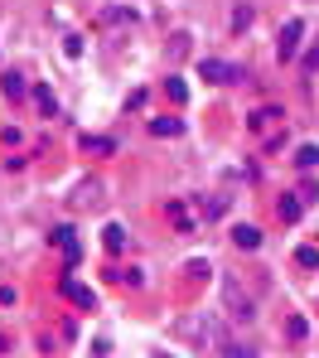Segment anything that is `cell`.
Returning a JSON list of instances; mask_svg holds the SVG:
<instances>
[{
  "label": "cell",
  "instance_id": "1",
  "mask_svg": "<svg viewBox=\"0 0 319 358\" xmlns=\"http://www.w3.org/2000/svg\"><path fill=\"white\" fill-rule=\"evenodd\" d=\"M300 39H305V20H285V29H281V39H276V59H295L300 54Z\"/></svg>",
  "mask_w": 319,
  "mask_h": 358
},
{
  "label": "cell",
  "instance_id": "2",
  "mask_svg": "<svg viewBox=\"0 0 319 358\" xmlns=\"http://www.w3.org/2000/svg\"><path fill=\"white\" fill-rule=\"evenodd\" d=\"M49 242L59 247V257H64L68 266H77V257H82V242L73 238V228H54V233H49Z\"/></svg>",
  "mask_w": 319,
  "mask_h": 358
},
{
  "label": "cell",
  "instance_id": "3",
  "mask_svg": "<svg viewBox=\"0 0 319 358\" xmlns=\"http://www.w3.org/2000/svg\"><path fill=\"white\" fill-rule=\"evenodd\" d=\"M59 291H64V296L73 300L77 310H92V305H97V296H92V291H87L82 281H73V276H64V281H59Z\"/></svg>",
  "mask_w": 319,
  "mask_h": 358
},
{
  "label": "cell",
  "instance_id": "4",
  "mask_svg": "<svg viewBox=\"0 0 319 358\" xmlns=\"http://www.w3.org/2000/svg\"><path fill=\"white\" fill-rule=\"evenodd\" d=\"M0 92H5L10 102H20V97L29 92V78H24V73H15V68H5V73H0Z\"/></svg>",
  "mask_w": 319,
  "mask_h": 358
},
{
  "label": "cell",
  "instance_id": "5",
  "mask_svg": "<svg viewBox=\"0 0 319 358\" xmlns=\"http://www.w3.org/2000/svg\"><path fill=\"white\" fill-rule=\"evenodd\" d=\"M203 78H208V83H237L242 73H237L232 63H223V59H203Z\"/></svg>",
  "mask_w": 319,
  "mask_h": 358
},
{
  "label": "cell",
  "instance_id": "6",
  "mask_svg": "<svg viewBox=\"0 0 319 358\" xmlns=\"http://www.w3.org/2000/svg\"><path fill=\"white\" fill-rule=\"evenodd\" d=\"M97 203H102V184L97 179H82L77 194H73V208H97Z\"/></svg>",
  "mask_w": 319,
  "mask_h": 358
},
{
  "label": "cell",
  "instance_id": "7",
  "mask_svg": "<svg viewBox=\"0 0 319 358\" xmlns=\"http://www.w3.org/2000/svg\"><path fill=\"white\" fill-rule=\"evenodd\" d=\"M232 247L256 252V247H261V228H252V223H237V228H232Z\"/></svg>",
  "mask_w": 319,
  "mask_h": 358
},
{
  "label": "cell",
  "instance_id": "8",
  "mask_svg": "<svg viewBox=\"0 0 319 358\" xmlns=\"http://www.w3.org/2000/svg\"><path fill=\"white\" fill-rule=\"evenodd\" d=\"M300 213H305L300 189H295V194H281V223H300Z\"/></svg>",
  "mask_w": 319,
  "mask_h": 358
},
{
  "label": "cell",
  "instance_id": "9",
  "mask_svg": "<svg viewBox=\"0 0 319 358\" xmlns=\"http://www.w3.org/2000/svg\"><path fill=\"white\" fill-rule=\"evenodd\" d=\"M165 218H170L179 233H193V218H189V208H184L179 199H170V203H165Z\"/></svg>",
  "mask_w": 319,
  "mask_h": 358
},
{
  "label": "cell",
  "instance_id": "10",
  "mask_svg": "<svg viewBox=\"0 0 319 358\" xmlns=\"http://www.w3.org/2000/svg\"><path fill=\"white\" fill-rule=\"evenodd\" d=\"M271 126H281V112H276V107H256L252 112V131L261 136V131H271Z\"/></svg>",
  "mask_w": 319,
  "mask_h": 358
},
{
  "label": "cell",
  "instance_id": "11",
  "mask_svg": "<svg viewBox=\"0 0 319 358\" xmlns=\"http://www.w3.org/2000/svg\"><path fill=\"white\" fill-rule=\"evenodd\" d=\"M150 136H184V121L179 117H155L150 121Z\"/></svg>",
  "mask_w": 319,
  "mask_h": 358
},
{
  "label": "cell",
  "instance_id": "12",
  "mask_svg": "<svg viewBox=\"0 0 319 358\" xmlns=\"http://www.w3.org/2000/svg\"><path fill=\"white\" fill-rule=\"evenodd\" d=\"M165 97H170L175 107H184V102H189V83H184V78H165Z\"/></svg>",
  "mask_w": 319,
  "mask_h": 358
},
{
  "label": "cell",
  "instance_id": "13",
  "mask_svg": "<svg viewBox=\"0 0 319 358\" xmlns=\"http://www.w3.org/2000/svg\"><path fill=\"white\" fill-rule=\"evenodd\" d=\"M82 150H92V155H112L117 141H112V136H82Z\"/></svg>",
  "mask_w": 319,
  "mask_h": 358
},
{
  "label": "cell",
  "instance_id": "14",
  "mask_svg": "<svg viewBox=\"0 0 319 358\" xmlns=\"http://www.w3.org/2000/svg\"><path fill=\"white\" fill-rule=\"evenodd\" d=\"M102 242H107V252H121V247H126V228H121V223L102 228Z\"/></svg>",
  "mask_w": 319,
  "mask_h": 358
},
{
  "label": "cell",
  "instance_id": "15",
  "mask_svg": "<svg viewBox=\"0 0 319 358\" xmlns=\"http://www.w3.org/2000/svg\"><path fill=\"white\" fill-rule=\"evenodd\" d=\"M34 102H39V112H44V117H54V112H59V97H54L49 87H34Z\"/></svg>",
  "mask_w": 319,
  "mask_h": 358
},
{
  "label": "cell",
  "instance_id": "16",
  "mask_svg": "<svg viewBox=\"0 0 319 358\" xmlns=\"http://www.w3.org/2000/svg\"><path fill=\"white\" fill-rule=\"evenodd\" d=\"M295 165H300V170H315L319 165V145H300V150H295Z\"/></svg>",
  "mask_w": 319,
  "mask_h": 358
},
{
  "label": "cell",
  "instance_id": "17",
  "mask_svg": "<svg viewBox=\"0 0 319 358\" xmlns=\"http://www.w3.org/2000/svg\"><path fill=\"white\" fill-rule=\"evenodd\" d=\"M295 266L315 271V266H319V247H300V252H295Z\"/></svg>",
  "mask_w": 319,
  "mask_h": 358
},
{
  "label": "cell",
  "instance_id": "18",
  "mask_svg": "<svg viewBox=\"0 0 319 358\" xmlns=\"http://www.w3.org/2000/svg\"><path fill=\"white\" fill-rule=\"evenodd\" d=\"M285 334H290V339H305V320L290 315V320H285Z\"/></svg>",
  "mask_w": 319,
  "mask_h": 358
},
{
  "label": "cell",
  "instance_id": "19",
  "mask_svg": "<svg viewBox=\"0 0 319 358\" xmlns=\"http://www.w3.org/2000/svg\"><path fill=\"white\" fill-rule=\"evenodd\" d=\"M247 24H252V10H247V5H242V10H237V15H232V29H247Z\"/></svg>",
  "mask_w": 319,
  "mask_h": 358
},
{
  "label": "cell",
  "instance_id": "20",
  "mask_svg": "<svg viewBox=\"0 0 319 358\" xmlns=\"http://www.w3.org/2000/svg\"><path fill=\"white\" fill-rule=\"evenodd\" d=\"M305 73H319V44L310 49V54H305Z\"/></svg>",
  "mask_w": 319,
  "mask_h": 358
},
{
  "label": "cell",
  "instance_id": "21",
  "mask_svg": "<svg viewBox=\"0 0 319 358\" xmlns=\"http://www.w3.org/2000/svg\"><path fill=\"white\" fill-rule=\"evenodd\" d=\"M5 349H10V344H5V339H0V354H5Z\"/></svg>",
  "mask_w": 319,
  "mask_h": 358
},
{
  "label": "cell",
  "instance_id": "22",
  "mask_svg": "<svg viewBox=\"0 0 319 358\" xmlns=\"http://www.w3.org/2000/svg\"><path fill=\"white\" fill-rule=\"evenodd\" d=\"M155 358H170V354H155Z\"/></svg>",
  "mask_w": 319,
  "mask_h": 358
}]
</instances>
